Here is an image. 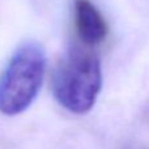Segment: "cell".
Returning a JSON list of instances; mask_svg holds the SVG:
<instances>
[{"label": "cell", "mask_w": 149, "mask_h": 149, "mask_svg": "<svg viewBox=\"0 0 149 149\" xmlns=\"http://www.w3.org/2000/svg\"><path fill=\"white\" fill-rule=\"evenodd\" d=\"M45 50L37 42L21 45L0 74V113L15 116L34 102L43 84Z\"/></svg>", "instance_id": "2"}, {"label": "cell", "mask_w": 149, "mask_h": 149, "mask_svg": "<svg viewBox=\"0 0 149 149\" xmlns=\"http://www.w3.org/2000/svg\"><path fill=\"white\" fill-rule=\"evenodd\" d=\"M102 88L101 62L94 52L71 46L58 62L51 79L56 102L73 114L89 113Z\"/></svg>", "instance_id": "1"}, {"label": "cell", "mask_w": 149, "mask_h": 149, "mask_svg": "<svg viewBox=\"0 0 149 149\" xmlns=\"http://www.w3.org/2000/svg\"><path fill=\"white\" fill-rule=\"evenodd\" d=\"M73 12L77 34L86 46H94L105 41L109 26L98 8L90 0H74Z\"/></svg>", "instance_id": "3"}]
</instances>
